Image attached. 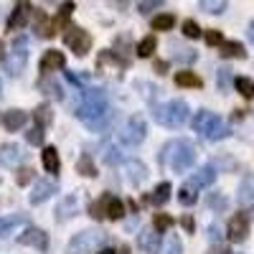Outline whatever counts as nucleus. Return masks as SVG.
I'll use <instances>...</instances> for the list:
<instances>
[{"label":"nucleus","mask_w":254,"mask_h":254,"mask_svg":"<svg viewBox=\"0 0 254 254\" xmlns=\"http://www.w3.org/2000/svg\"><path fill=\"white\" fill-rule=\"evenodd\" d=\"M97 254H115V249H110V247H104V249H99Z\"/></svg>","instance_id":"4d7b16f0"},{"label":"nucleus","mask_w":254,"mask_h":254,"mask_svg":"<svg viewBox=\"0 0 254 254\" xmlns=\"http://www.w3.org/2000/svg\"><path fill=\"white\" fill-rule=\"evenodd\" d=\"M125 173H127V178H130L132 186H140V183L147 178V168H145V163H140V160H127V163H125Z\"/></svg>","instance_id":"412c9836"},{"label":"nucleus","mask_w":254,"mask_h":254,"mask_svg":"<svg viewBox=\"0 0 254 254\" xmlns=\"http://www.w3.org/2000/svg\"><path fill=\"white\" fill-rule=\"evenodd\" d=\"M33 120L38 122V127L44 130L46 125H51V120H54V112H51V107L49 104H38V107L33 110Z\"/></svg>","instance_id":"cd10ccee"},{"label":"nucleus","mask_w":254,"mask_h":254,"mask_svg":"<svg viewBox=\"0 0 254 254\" xmlns=\"http://www.w3.org/2000/svg\"><path fill=\"white\" fill-rule=\"evenodd\" d=\"M107 97H104L102 89H89L87 94H84V102L76 107V117L84 122V125H89L94 120H99L102 115H107Z\"/></svg>","instance_id":"f03ea898"},{"label":"nucleus","mask_w":254,"mask_h":254,"mask_svg":"<svg viewBox=\"0 0 254 254\" xmlns=\"http://www.w3.org/2000/svg\"><path fill=\"white\" fill-rule=\"evenodd\" d=\"M214 181H216V165H203V168H198V171L186 181V186L193 188V190H198V188H203V186H211Z\"/></svg>","instance_id":"4468645a"},{"label":"nucleus","mask_w":254,"mask_h":254,"mask_svg":"<svg viewBox=\"0 0 254 254\" xmlns=\"http://www.w3.org/2000/svg\"><path fill=\"white\" fill-rule=\"evenodd\" d=\"M208 239H211V242H219V239H221V226H219V224H211V226H208Z\"/></svg>","instance_id":"3c124183"},{"label":"nucleus","mask_w":254,"mask_h":254,"mask_svg":"<svg viewBox=\"0 0 254 254\" xmlns=\"http://www.w3.org/2000/svg\"><path fill=\"white\" fill-rule=\"evenodd\" d=\"M79 214V196L76 193H66L61 198V203L56 206V221H66L71 216Z\"/></svg>","instance_id":"dca6fc26"},{"label":"nucleus","mask_w":254,"mask_h":254,"mask_svg":"<svg viewBox=\"0 0 254 254\" xmlns=\"http://www.w3.org/2000/svg\"><path fill=\"white\" fill-rule=\"evenodd\" d=\"M112 117H115V112H107V115H102L99 120H94V122H89L87 127L92 132H102V130H107L110 127V122H112Z\"/></svg>","instance_id":"f704fd0d"},{"label":"nucleus","mask_w":254,"mask_h":254,"mask_svg":"<svg viewBox=\"0 0 254 254\" xmlns=\"http://www.w3.org/2000/svg\"><path fill=\"white\" fill-rule=\"evenodd\" d=\"M239 203H254V176L244 178L242 186H239Z\"/></svg>","instance_id":"a878e982"},{"label":"nucleus","mask_w":254,"mask_h":254,"mask_svg":"<svg viewBox=\"0 0 254 254\" xmlns=\"http://www.w3.org/2000/svg\"><path fill=\"white\" fill-rule=\"evenodd\" d=\"M226 203H229V201H226L224 193H208V198H206V206L214 208V211H224Z\"/></svg>","instance_id":"c9c22d12"},{"label":"nucleus","mask_w":254,"mask_h":254,"mask_svg":"<svg viewBox=\"0 0 254 254\" xmlns=\"http://www.w3.org/2000/svg\"><path fill=\"white\" fill-rule=\"evenodd\" d=\"M107 216L110 219H122L125 216V201H120V198H107Z\"/></svg>","instance_id":"2f4dec72"},{"label":"nucleus","mask_w":254,"mask_h":254,"mask_svg":"<svg viewBox=\"0 0 254 254\" xmlns=\"http://www.w3.org/2000/svg\"><path fill=\"white\" fill-rule=\"evenodd\" d=\"M171 190H173V186L168 183V181H163V183H158V188L153 190V196H142V201H145V203H155V206H163L168 198H171Z\"/></svg>","instance_id":"5701e85b"},{"label":"nucleus","mask_w":254,"mask_h":254,"mask_svg":"<svg viewBox=\"0 0 254 254\" xmlns=\"http://www.w3.org/2000/svg\"><path fill=\"white\" fill-rule=\"evenodd\" d=\"M176 26V15L171 13H160L153 18V31H171Z\"/></svg>","instance_id":"c756f323"},{"label":"nucleus","mask_w":254,"mask_h":254,"mask_svg":"<svg viewBox=\"0 0 254 254\" xmlns=\"http://www.w3.org/2000/svg\"><path fill=\"white\" fill-rule=\"evenodd\" d=\"M160 163L168 165L176 173L190 171L193 163H196V147H193V142H188V140H171V142L163 147Z\"/></svg>","instance_id":"f257e3e1"},{"label":"nucleus","mask_w":254,"mask_h":254,"mask_svg":"<svg viewBox=\"0 0 254 254\" xmlns=\"http://www.w3.org/2000/svg\"><path fill=\"white\" fill-rule=\"evenodd\" d=\"M3 51H5V49H3V41H0V61H3Z\"/></svg>","instance_id":"bf43d9fd"},{"label":"nucleus","mask_w":254,"mask_h":254,"mask_svg":"<svg viewBox=\"0 0 254 254\" xmlns=\"http://www.w3.org/2000/svg\"><path fill=\"white\" fill-rule=\"evenodd\" d=\"M196 198H198V193L193 188H188L186 183H183V188H181V193H178V201L183 203V206H193L196 203Z\"/></svg>","instance_id":"4c0bfd02"},{"label":"nucleus","mask_w":254,"mask_h":254,"mask_svg":"<svg viewBox=\"0 0 254 254\" xmlns=\"http://www.w3.org/2000/svg\"><path fill=\"white\" fill-rule=\"evenodd\" d=\"M33 181V171H31V168H20V171L15 173V183L18 186H28Z\"/></svg>","instance_id":"79ce46f5"},{"label":"nucleus","mask_w":254,"mask_h":254,"mask_svg":"<svg viewBox=\"0 0 254 254\" xmlns=\"http://www.w3.org/2000/svg\"><path fill=\"white\" fill-rule=\"evenodd\" d=\"M188 112L190 110H188V104L183 99H171V102L160 104V107L155 110V120L163 127H181V125H186Z\"/></svg>","instance_id":"39448f33"},{"label":"nucleus","mask_w":254,"mask_h":254,"mask_svg":"<svg viewBox=\"0 0 254 254\" xmlns=\"http://www.w3.org/2000/svg\"><path fill=\"white\" fill-rule=\"evenodd\" d=\"M64 44H66L76 56H84L92 49V36L87 31H81L79 26H66L64 28Z\"/></svg>","instance_id":"6e6552de"},{"label":"nucleus","mask_w":254,"mask_h":254,"mask_svg":"<svg viewBox=\"0 0 254 254\" xmlns=\"http://www.w3.org/2000/svg\"><path fill=\"white\" fill-rule=\"evenodd\" d=\"M249 41H252V44H254V23L249 26Z\"/></svg>","instance_id":"13d9d810"},{"label":"nucleus","mask_w":254,"mask_h":254,"mask_svg":"<svg viewBox=\"0 0 254 254\" xmlns=\"http://www.w3.org/2000/svg\"><path fill=\"white\" fill-rule=\"evenodd\" d=\"M176 84L178 87H186V89H198L201 87V76H196L193 71H178L176 74Z\"/></svg>","instance_id":"393cba45"},{"label":"nucleus","mask_w":254,"mask_h":254,"mask_svg":"<svg viewBox=\"0 0 254 254\" xmlns=\"http://www.w3.org/2000/svg\"><path fill=\"white\" fill-rule=\"evenodd\" d=\"M145 135H147V122L140 115L127 117V122L122 125V130H120V140L125 145H140L145 140Z\"/></svg>","instance_id":"0eeeda50"},{"label":"nucleus","mask_w":254,"mask_h":254,"mask_svg":"<svg viewBox=\"0 0 254 254\" xmlns=\"http://www.w3.org/2000/svg\"><path fill=\"white\" fill-rule=\"evenodd\" d=\"M110 198V196H107ZM107 198H99V201H94L92 206H89V214L97 219V221H102L104 216H107Z\"/></svg>","instance_id":"473e14b6"},{"label":"nucleus","mask_w":254,"mask_h":254,"mask_svg":"<svg viewBox=\"0 0 254 254\" xmlns=\"http://www.w3.org/2000/svg\"><path fill=\"white\" fill-rule=\"evenodd\" d=\"M173 59L181 61V64H193V61H196V51H193V49H178V46H176Z\"/></svg>","instance_id":"58836bf2"},{"label":"nucleus","mask_w":254,"mask_h":254,"mask_svg":"<svg viewBox=\"0 0 254 254\" xmlns=\"http://www.w3.org/2000/svg\"><path fill=\"white\" fill-rule=\"evenodd\" d=\"M137 8H140L142 15H147V13H153L155 8H163V3H160V0H147V3H140Z\"/></svg>","instance_id":"49530a36"},{"label":"nucleus","mask_w":254,"mask_h":254,"mask_svg":"<svg viewBox=\"0 0 254 254\" xmlns=\"http://www.w3.org/2000/svg\"><path fill=\"white\" fill-rule=\"evenodd\" d=\"M135 226H137V219H135V216H132L130 221H127V224H125V229H135Z\"/></svg>","instance_id":"6e6d98bb"},{"label":"nucleus","mask_w":254,"mask_h":254,"mask_svg":"<svg viewBox=\"0 0 254 254\" xmlns=\"http://www.w3.org/2000/svg\"><path fill=\"white\" fill-rule=\"evenodd\" d=\"M153 69H155L158 74H165V71H168V61H163V59H158V61L153 64Z\"/></svg>","instance_id":"864d4df0"},{"label":"nucleus","mask_w":254,"mask_h":254,"mask_svg":"<svg viewBox=\"0 0 254 254\" xmlns=\"http://www.w3.org/2000/svg\"><path fill=\"white\" fill-rule=\"evenodd\" d=\"M33 15V5L31 3H18L15 8H13V13H10V18H8V31H20L26 23H28V18Z\"/></svg>","instance_id":"f8f14e48"},{"label":"nucleus","mask_w":254,"mask_h":254,"mask_svg":"<svg viewBox=\"0 0 254 254\" xmlns=\"http://www.w3.org/2000/svg\"><path fill=\"white\" fill-rule=\"evenodd\" d=\"M18 244H23V247H36V249H46V247H49V234H46L44 229L28 226V229H23V234L18 237Z\"/></svg>","instance_id":"9b49d317"},{"label":"nucleus","mask_w":254,"mask_h":254,"mask_svg":"<svg viewBox=\"0 0 254 254\" xmlns=\"http://www.w3.org/2000/svg\"><path fill=\"white\" fill-rule=\"evenodd\" d=\"M66 66V59H64L61 51L51 49L44 54V59H41V71H56V69H64Z\"/></svg>","instance_id":"6ab92c4d"},{"label":"nucleus","mask_w":254,"mask_h":254,"mask_svg":"<svg viewBox=\"0 0 254 254\" xmlns=\"http://www.w3.org/2000/svg\"><path fill=\"white\" fill-rule=\"evenodd\" d=\"M44 130L41 127H31V130L26 132V140H28V145H44Z\"/></svg>","instance_id":"a19ab883"},{"label":"nucleus","mask_w":254,"mask_h":254,"mask_svg":"<svg viewBox=\"0 0 254 254\" xmlns=\"http://www.w3.org/2000/svg\"><path fill=\"white\" fill-rule=\"evenodd\" d=\"M26 221H28L26 214H8V216H0V239L13 237Z\"/></svg>","instance_id":"2eb2a0df"},{"label":"nucleus","mask_w":254,"mask_h":254,"mask_svg":"<svg viewBox=\"0 0 254 254\" xmlns=\"http://www.w3.org/2000/svg\"><path fill=\"white\" fill-rule=\"evenodd\" d=\"M183 33H186L188 38H198V36H201V28H198L196 20H186V23H183Z\"/></svg>","instance_id":"37998d69"},{"label":"nucleus","mask_w":254,"mask_h":254,"mask_svg":"<svg viewBox=\"0 0 254 254\" xmlns=\"http://www.w3.org/2000/svg\"><path fill=\"white\" fill-rule=\"evenodd\" d=\"M41 163H44V168H46V173H59V168H61V163H59V150L54 145H44V153H41Z\"/></svg>","instance_id":"4be33fe9"},{"label":"nucleus","mask_w":254,"mask_h":254,"mask_svg":"<svg viewBox=\"0 0 254 254\" xmlns=\"http://www.w3.org/2000/svg\"><path fill=\"white\" fill-rule=\"evenodd\" d=\"M26 158L23 147H20L18 142H5L0 145V165L3 168H18V163Z\"/></svg>","instance_id":"9d476101"},{"label":"nucleus","mask_w":254,"mask_h":254,"mask_svg":"<svg viewBox=\"0 0 254 254\" xmlns=\"http://www.w3.org/2000/svg\"><path fill=\"white\" fill-rule=\"evenodd\" d=\"M181 226H183V229L188 231V234H193V229H196V221H193V219H190V216L186 214V216L181 219Z\"/></svg>","instance_id":"603ef678"},{"label":"nucleus","mask_w":254,"mask_h":254,"mask_svg":"<svg viewBox=\"0 0 254 254\" xmlns=\"http://www.w3.org/2000/svg\"><path fill=\"white\" fill-rule=\"evenodd\" d=\"M208 254H234V252L226 249V247H219V244H216V247H211V249H208Z\"/></svg>","instance_id":"5fc2aeb1"},{"label":"nucleus","mask_w":254,"mask_h":254,"mask_svg":"<svg viewBox=\"0 0 254 254\" xmlns=\"http://www.w3.org/2000/svg\"><path fill=\"white\" fill-rule=\"evenodd\" d=\"M26 120H28V115L23 110H8V112H3V127L10 130V132H18L20 127L26 125Z\"/></svg>","instance_id":"aec40b11"},{"label":"nucleus","mask_w":254,"mask_h":254,"mask_svg":"<svg viewBox=\"0 0 254 254\" xmlns=\"http://www.w3.org/2000/svg\"><path fill=\"white\" fill-rule=\"evenodd\" d=\"M171 226H173V216H168V214H155V219H153V229L158 231V234H160V231H168Z\"/></svg>","instance_id":"e433bc0d"},{"label":"nucleus","mask_w":254,"mask_h":254,"mask_svg":"<svg viewBox=\"0 0 254 254\" xmlns=\"http://www.w3.org/2000/svg\"><path fill=\"white\" fill-rule=\"evenodd\" d=\"M76 173L87 176V178H94V176H97V165H94V160H92L87 153L76 160Z\"/></svg>","instance_id":"bb28decb"},{"label":"nucleus","mask_w":254,"mask_h":254,"mask_svg":"<svg viewBox=\"0 0 254 254\" xmlns=\"http://www.w3.org/2000/svg\"><path fill=\"white\" fill-rule=\"evenodd\" d=\"M28 38L26 36H15L13 41V49L3 56V69L8 76H18L20 71H23L26 66V61H28Z\"/></svg>","instance_id":"423d86ee"},{"label":"nucleus","mask_w":254,"mask_h":254,"mask_svg":"<svg viewBox=\"0 0 254 254\" xmlns=\"http://www.w3.org/2000/svg\"><path fill=\"white\" fill-rule=\"evenodd\" d=\"M193 130L201 132L206 140H221V137L229 135V127L224 125V120H221L216 112H208V110L196 112V117H193Z\"/></svg>","instance_id":"7ed1b4c3"},{"label":"nucleus","mask_w":254,"mask_h":254,"mask_svg":"<svg viewBox=\"0 0 254 254\" xmlns=\"http://www.w3.org/2000/svg\"><path fill=\"white\" fill-rule=\"evenodd\" d=\"M249 237V216L247 214H234L229 221V239L231 242H244Z\"/></svg>","instance_id":"ddd939ff"},{"label":"nucleus","mask_w":254,"mask_h":254,"mask_svg":"<svg viewBox=\"0 0 254 254\" xmlns=\"http://www.w3.org/2000/svg\"><path fill=\"white\" fill-rule=\"evenodd\" d=\"M33 28L41 38H54L56 36V23H51L44 10H33Z\"/></svg>","instance_id":"a211bd4d"},{"label":"nucleus","mask_w":254,"mask_h":254,"mask_svg":"<svg viewBox=\"0 0 254 254\" xmlns=\"http://www.w3.org/2000/svg\"><path fill=\"white\" fill-rule=\"evenodd\" d=\"M221 56L224 59H244L247 51H244V46L239 44V41H224L221 44Z\"/></svg>","instance_id":"b1692460"},{"label":"nucleus","mask_w":254,"mask_h":254,"mask_svg":"<svg viewBox=\"0 0 254 254\" xmlns=\"http://www.w3.org/2000/svg\"><path fill=\"white\" fill-rule=\"evenodd\" d=\"M234 87H237V92H239L242 97H247V99L254 97V81H252V79H247V76H237V79H234Z\"/></svg>","instance_id":"7c9ffc66"},{"label":"nucleus","mask_w":254,"mask_h":254,"mask_svg":"<svg viewBox=\"0 0 254 254\" xmlns=\"http://www.w3.org/2000/svg\"><path fill=\"white\" fill-rule=\"evenodd\" d=\"M56 190H59V186H56L54 178H41V181H36V186H33V190H31L28 201H31L33 206H38V203H44L46 198H51Z\"/></svg>","instance_id":"1a4fd4ad"},{"label":"nucleus","mask_w":254,"mask_h":254,"mask_svg":"<svg viewBox=\"0 0 254 254\" xmlns=\"http://www.w3.org/2000/svg\"><path fill=\"white\" fill-rule=\"evenodd\" d=\"M71 10H74V3H64V5L59 8V18H56V26H59V23H64V20H66V18L71 15Z\"/></svg>","instance_id":"de8ad7c7"},{"label":"nucleus","mask_w":254,"mask_h":254,"mask_svg":"<svg viewBox=\"0 0 254 254\" xmlns=\"http://www.w3.org/2000/svg\"><path fill=\"white\" fill-rule=\"evenodd\" d=\"M137 247L145 254H158L160 252V234L155 229H142L137 234Z\"/></svg>","instance_id":"f3484780"},{"label":"nucleus","mask_w":254,"mask_h":254,"mask_svg":"<svg viewBox=\"0 0 254 254\" xmlns=\"http://www.w3.org/2000/svg\"><path fill=\"white\" fill-rule=\"evenodd\" d=\"M155 49H158V38L155 36H145L140 44H137V56L140 59H147V56L155 54Z\"/></svg>","instance_id":"c85d7f7f"},{"label":"nucleus","mask_w":254,"mask_h":254,"mask_svg":"<svg viewBox=\"0 0 254 254\" xmlns=\"http://www.w3.org/2000/svg\"><path fill=\"white\" fill-rule=\"evenodd\" d=\"M231 81V71L229 69H219V89H226Z\"/></svg>","instance_id":"8fccbe9b"},{"label":"nucleus","mask_w":254,"mask_h":254,"mask_svg":"<svg viewBox=\"0 0 254 254\" xmlns=\"http://www.w3.org/2000/svg\"><path fill=\"white\" fill-rule=\"evenodd\" d=\"M104 242H107V234H102L97 229H87V231H79L69 242L66 252L69 254H94V252L104 249Z\"/></svg>","instance_id":"20e7f679"},{"label":"nucleus","mask_w":254,"mask_h":254,"mask_svg":"<svg viewBox=\"0 0 254 254\" xmlns=\"http://www.w3.org/2000/svg\"><path fill=\"white\" fill-rule=\"evenodd\" d=\"M41 87H46L49 94H51L54 99H64V94L59 92V84H54V81H46V84H44V81H41Z\"/></svg>","instance_id":"09e8293b"},{"label":"nucleus","mask_w":254,"mask_h":254,"mask_svg":"<svg viewBox=\"0 0 254 254\" xmlns=\"http://www.w3.org/2000/svg\"><path fill=\"white\" fill-rule=\"evenodd\" d=\"M206 44H208V46H221V44H224L221 31H206Z\"/></svg>","instance_id":"a18cd8bd"},{"label":"nucleus","mask_w":254,"mask_h":254,"mask_svg":"<svg viewBox=\"0 0 254 254\" xmlns=\"http://www.w3.org/2000/svg\"><path fill=\"white\" fill-rule=\"evenodd\" d=\"M165 254H183V244H181V239H178L176 234L168 237V242H165Z\"/></svg>","instance_id":"ea45409f"},{"label":"nucleus","mask_w":254,"mask_h":254,"mask_svg":"<svg viewBox=\"0 0 254 254\" xmlns=\"http://www.w3.org/2000/svg\"><path fill=\"white\" fill-rule=\"evenodd\" d=\"M104 163H110V165H117V163H122V155H120V150H117V147H107V150H104Z\"/></svg>","instance_id":"c03bdc74"},{"label":"nucleus","mask_w":254,"mask_h":254,"mask_svg":"<svg viewBox=\"0 0 254 254\" xmlns=\"http://www.w3.org/2000/svg\"><path fill=\"white\" fill-rule=\"evenodd\" d=\"M201 10H203V13L219 15V13L226 10V3H224V0H203V3H201Z\"/></svg>","instance_id":"72a5a7b5"}]
</instances>
